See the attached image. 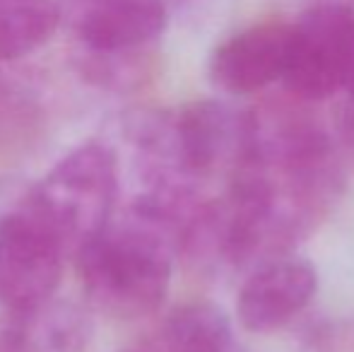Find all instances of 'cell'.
I'll use <instances>...</instances> for the list:
<instances>
[{"label":"cell","mask_w":354,"mask_h":352,"mask_svg":"<svg viewBox=\"0 0 354 352\" xmlns=\"http://www.w3.org/2000/svg\"><path fill=\"white\" fill-rule=\"evenodd\" d=\"M181 249L176 217L145 196L123 222L75 254L84 295L106 316L142 319L162 306L171 285L174 256Z\"/></svg>","instance_id":"1"},{"label":"cell","mask_w":354,"mask_h":352,"mask_svg":"<svg viewBox=\"0 0 354 352\" xmlns=\"http://www.w3.org/2000/svg\"><path fill=\"white\" fill-rule=\"evenodd\" d=\"M118 196L113 150L97 140L68 152L22 203L63 239L71 256L111 225Z\"/></svg>","instance_id":"2"},{"label":"cell","mask_w":354,"mask_h":352,"mask_svg":"<svg viewBox=\"0 0 354 352\" xmlns=\"http://www.w3.org/2000/svg\"><path fill=\"white\" fill-rule=\"evenodd\" d=\"M71 256L63 239L24 203L0 217V306L29 311L53 302Z\"/></svg>","instance_id":"3"},{"label":"cell","mask_w":354,"mask_h":352,"mask_svg":"<svg viewBox=\"0 0 354 352\" xmlns=\"http://www.w3.org/2000/svg\"><path fill=\"white\" fill-rule=\"evenodd\" d=\"M354 63V12L316 5L292 24L282 82L301 102H321L345 89Z\"/></svg>","instance_id":"4"},{"label":"cell","mask_w":354,"mask_h":352,"mask_svg":"<svg viewBox=\"0 0 354 352\" xmlns=\"http://www.w3.org/2000/svg\"><path fill=\"white\" fill-rule=\"evenodd\" d=\"M318 290V272L297 256H277L243 280L236 299L239 324L251 333H270L301 314Z\"/></svg>","instance_id":"5"},{"label":"cell","mask_w":354,"mask_h":352,"mask_svg":"<svg viewBox=\"0 0 354 352\" xmlns=\"http://www.w3.org/2000/svg\"><path fill=\"white\" fill-rule=\"evenodd\" d=\"M80 41L102 58H121L152 44L167 27L164 0H68Z\"/></svg>","instance_id":"6"},{"label":"cell","mask_w":354,"mask_h":352,"mask_svg":"<svg viewBox=\"0 0 354 352\" xmlns=\"http://www.w3.org/2000/svg\"><path fill=\"white\" fill-rule=\"evenodd\" d=\"M292 24L263 22L229 37L212 51L210 80L229 94H251L282 80Z\"/></svg>","instance_id":"7"},{"label":"cell","mask_w":354,"mask_h":352,"mask_svg":"<svg viewBox=\"0 0 354 352\" xmlns=\"http://www.w3.org/2000/svg\"><path fill=\"white\" fill-rule=\"evenodd\" d=\"M89 340L87 314L66 302L0 316V352H87Z\"/></svg>","instance_id":"8"},{"label":"cell","mask_w":354,"mask_h":352,"mask_svg":"<svg viewBox=\"0 0 354 352\" xmlns=\"http://www.w3.org/2000/svg\"><path fill=\"white\" fill-rule=\"evenodd\" d=\"M154 345L162 352H241L229 316L210 302L176 306Z\"/></svg>","instance_id":"9"},{"label":"cell","mask_w":354,"mask_h":352,"mask_svg":"<svg viewBox=\"0 0 354 352\" xmlns=\"http://www.w3.org/2000/svg\"><path fill=\"white\" fill-rule=\"evenodd\" d=\"M48 116L44 104L22 82L0 75V160H27L44 142Z\"/></svg>","instance_id":"10"},{"label":"cell","mask_w":354,"mask_h":352,"mask_svg":"<svg viewBox=\"0 0 354 352\" xmlns=\"http://www.w3.org/2000/svg\"><path fill=\"white\" fill-rule=\"evenodd\" d=\"M63 17L56 0H0V63L41 48Z\"/></svg>","instance_id":"11"},{"label":"cell","mask_w":354,"mask_h":352,"mask_svg":"<svg viewBox=\"0 0 354 352\" xmlns=\"http://www.w3.org/2000/svg\"><path fill=\"white\" fill-rule=\"evenodd\" d=\"M342 131H345V140L354 147V102L345 104V113H342Z\"/></svg>","instance_id":"12"},{"label":"cell","mask_w":354,"mask_h":352,"mask_svg":"<svg viewBox=\"0 0 354 352\" xmlns=\"http://www.w3.org/2000/svg\"><path fill=\"white\" fill-rule=\"evenodd\" d=\"M131 352H162L157 348V345H152V348H142V350H131Z\"/></svg>","instance_id":"13"}]
</instances>
